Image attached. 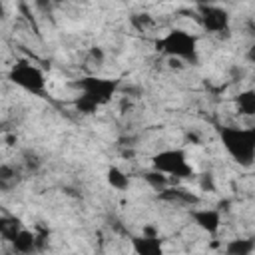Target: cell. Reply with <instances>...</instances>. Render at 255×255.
I'll use <instances>...</instances> for the list:
<instances>
[{
	"instance_id": "cell-1",
	"label": "cell",
	"mask_w": 255,
	"mask_h": 255,
	"mask_svg": "<svg viewBox=\"0 0 255 255\" xmlns=\"http://www.w3.org/2000/svg\"><path fill=\"white\" fill-rule=\"evenodd\" d=\"M219 137L227 153L241 165H251L255 159V129L253 128H237L223 126L219 129Z\"/></svg>"
},
{
	"instance_id": "cell-2",
	"label": "cell",
	"mask_w": 255,
	"mask_h": 255,
	"mask_svg": "<svg viewBox=\"0 0 255 255\" xmlns=\"http://www.w3.org/2000/svg\"><path fill=\"white\" fill-rule=\"evenodd\" d=\"M157 50L173 60H195L197 38L187 30H169L157 40Z\"/></svg>"
},
{
	"instance_id": "cell-3",
	"label": "cell",
	"mask_w": 255,
	"mask_h": 255,
	"mask_svg": "<svg viewBox=\"0 0 255 255\" xmlns=\"http://www.w3.org/2000/svg\"><path fill=\"white\" fill-rule=\"evenodd\" d=\"M151 167L165 173L167 177H191L193 167L187 161V155L183 149L171 147V149H161L151 157Z\"/></svg>"
},
{
	"instance_id": "cell-4",
	"label": "cell",
	"mask_w": 255,
	"mask_h": 255,
	"mask_svg": "<svg viewBox=\"0 0 255 255\" xmlns=\"http://www.w3.org/2000/svg\"><path fill=\"white\" fill-rule=\"evenodd\" d=\"M10 82L16 84L18 88L30 92V94H42L46 90V76L44 72L30 64V62H16L12 68H10V74H8Z\"/></svg>"
},
{
	"instance_id": "cell-5",
	"label": "cell",
	"mask_w": 255,
	"mask_h": 255,
	"mask_svg": "<svg viewBox=\"0 0 255 255\" xmlns=\"http://www.w3.org/2000/svg\"><path fill=\"white\" fill-rule=\"evenodd\" d=\"M76 86L80 88V94H86L88 98H92L100 106H106L118 90V80L88 76V78H82Z\"/></svg>"
},
{
	"instance_id": "cell-6",
	"label": "cell",
	"mask_w": 255,
	"mask_h": 255,
	"mask_svg": "<svg viewBox=\"0 0 255 255\" xmlns=\"http://www.w3.org/2000/svg\"><path fill=\"white\" fill-rule=\"evenodd\" d=\"M199 22L203 26V30L219 34V32H227L229 30V12L217 4H201V12H199Z\"/></svg>"
},
{
	"instance_id": "cell-7",
	"label": "cell",
	"mask_w": 255,
	"mask_h": 255,
	"mask_svg": "<svg viewBox=\"0 0 255 255\" xmlns=\"http://www.w3.org/2000/svg\"><path fill=\"white\" fill-rule=\"evenodd\" d=\"M191 219L201 231H205L209 235H215L219 231V227H221V213L217 209H209V207L193 209L191 211Z\"/></svg>"
},
{
	"instance_id": "cell-8",
	"label": "cell",
	"mask_w": 255,
	"mask_h": 255,
	"mask_svg": "<svg viewBox=\"0 0 255 255\" xmlns=\"http://www.w3.org/2000/svg\"><path fill=\"white\" fill-rule=\"evenodd\" d=\"M157 193H159V199L169 201V203H177V205H195L199 201V197L195 193H191V191H187L183 187H171V185H167V187H163Z\"/></svg>"
},
{
	"instance_id": "cell-9",
	"label": "cell",
	"mask_w": 255,
	"mask_h": 255,
	"mask_svg": "<svg viewBox=\"0 0 255 255\" xmlns=\"http://www.w3.org/2000/svg\"><path fill=\"white\" fill-rule=\"evenodd\" d=\"M10 243H12V247H14L18 253H30V251H34V249L40 245V243H38V235H36L34 231L26 229V227H20V229L12 235Z\"/></svg>"
},
{
	"instance_id": "cell-10",
	"label": "cell",
	"mask_w": 255,
	"mask_h": 255,
	"mask_svg": "<svg viewBox=\"0 0 255 255\" xmlns=\"http://www.w3.org/2000/svg\"><path fill=\"white\" fill-rule=\"evenodd\" d=\"M131 247L137 255H159L163 251L157 235H141V237H133L131 239Z\"/></svg>"
},
{
	"instance_id": "cell-11",
	"label": "cell",
	"mask_w": 255,
	"mask_h": 255,
	"mask_svg": "<svg viewBox=\"0 0 255 255\" xmlns=\"http://www.w3.org/2000/svg\"><path fill=\"white\" fill-rule=\"evenodd\" d=\"M22 179V171L20 167L12 165V163H2L0 165V191H10L14 189Z\"/></svg>"
},
{
	"instance_id": "cell-12",
	"label": "cell",
	"mask_w": 255,
	"mask_h": 255,
	"mask_svg": "<svg viewBox=\"0 0 255 255\" xmlns=\"http://www.w3.org/2000/svg\"><path fill=\"white\" fill-rule=\"evenodd\" d=\"M106 179H108V183H110L114 189H118V191H124V189L129 187V177H128V173H126L122 167H118V165H110V167H108Z\"/></svg>"
},
{
	"instance_id": "cell-13",
	"label": "cell",
	"mask_w": 255,
	"mask_h": 255,
	"mask_svg": "<svg viewBox=\"0 0 255 255\" xmlns=\"http://www.w3.org/2000/svg\"><path fill=\"white\" fill-rule=\"evenodd\" d=\"M235 106L241 116H253L255 114V92L253 90L239 92V96L235 98Z\"/></svg>"
},
{
	"instance_id": "cell-14",
	"label": "cell",
	"mask_w": 255,
	"mask_h": 255,
	"mask_svg": "<svg viewBox=\"0 0 255 255\" xmlns=\"http://www.w3.org/2000/svg\"><path fill=\"white\" fill-rule=\"evenodd\" d=\"M255 249V243L251 239H231L225 245V253L229 255H251Z\"/></svg>"
},
{
	"instance_id": "cell-15",
	"label": "cell",
	"mask_w": 255,
	"mask_h": 255,
	"mask_svg": "<svg viewBox=\"0 0 255 255\" xmlns=\"http://www.w3.org/2000/svg\"><path fill=\"white\" fill-rule=\"evenodd\" d=\"M143 179L147 181V185L149 187H153L155 191H161L163 187H167L169 185V177L165 175V173H161V171H157V169H149V171H145L143 173Z\"/></svg>"
},
{
	"instance_id": "cell-16",
	"label": "cell",
	"mask_w": 255,
	"mask_h": 255,
	"mask_svg": "<svg viewBox=\"0 0 255 255\" xmlns=\"http://www.w3.org/2000/svg\"><path fill=\"white\" fill-rule=\"evenodd\" d=\"M22 225L18 223V219H14V217H8V215H0V237H4V239H12V235L20 229Z\"/></svg>"
},
{
	"instance_id": "cell-17",
	"label": "cell",
	"mask_w": 255,
	"mask_h": 255,
	"mask_svg": "<svg viewBox=\"0 0 255 255\" xmlns=\"http://www.w3.org/2000/svg\"><path fill=\"white\" fill-rule=\"evenodd\" d=\"M74 106H76V110L82 112V114H96V112L100 110V104H96V102H94L92 98H88L86 94H80V96L76 98Z\"/></svg>"
},
{
	"instance_id": "cell-18",
	"label": "cell",
	"mask_w": 255,
	"mask_h": 255,
	"mask_svg": "<svg viewBox=\"0 0 255 255\" xmlns=\"http://www.w3.org/2000/svg\"><path fill=\"white\" fill-rule=\"evenodd\" d=\"M131 24H133L137 30L147 32L149 28H153V18H151L149 14H135V16L131 18Z\"/></svg>"
},
{
	"instance_id": "cell-19",
	"label": "cell",
	"mask_w": 255,
	"mask_h": 255,
	"mask_svg": "<svg viewBox=\"0 0 255 255\" xmlns=\"http://www.w3.org/2000/svg\"><path fill=\"white\" fill-rule=\"evenodd\" d=\"M24 165L28 167V169H32V171H36L38 167H40V159H38V155L36 153H24Z\"/></svg>"
},
{
	"instance_id": "cell-20",
	"label": "cell",
	"mask_w": 255,
	"mask_h": 255,
	"mask_svg": "<svg viewBox=\"0 0 255 255\" xmlns=\"http://www.w3.org/2000/svg\"><path fill=\"white\" fill-rule=\"evenodd\" d=\"M6 16V6H4V0H0V20Z\"/></svg>"
},
{
	"instance_id": "cell-21",
	"label": "cell",
	"mask_w": 255,
	"mask_h": 255,
	"mask_svg": "<svg viewBox=\"0 0 255 255\" xmlns=\"http://www.w3.org/2000/svg\"><path fill=\"white\" fill-rule=\"evenodd\" d=\"M201 4H213V2H219V0H199Z\"/></svg>"
}]
</instances>
